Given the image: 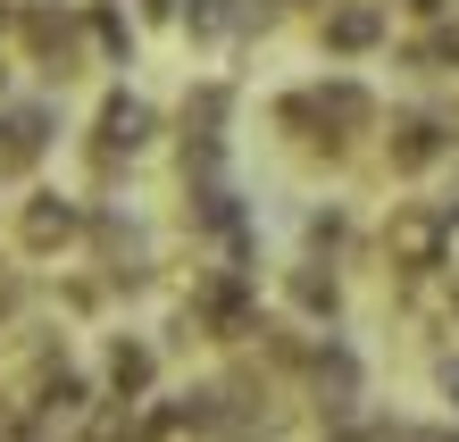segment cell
Instances as JSON below:
<instances>
[{
    "instance_id": "cell-20",
    "label": "cell",
    "mask_w": 459,
    "mask_h": 442,
    "mask_svg": "<svg viewBox=\"0 0 459 442\" xmlns=\"http://www.w3.org/2000/svg\"><path fill=\"white\" fill-rule=\"evenodd\" d=\"M451 325H459V284H451Z\"/></svg>"
},
{
    "instance_id": "cell-12",
    "label": "cell",
    "mask_w": 459,
    "mask_h": 442,
    "mask_svg": "<svg viewBox=\"0 0 459 442\" xmlns=\"http://www.w3.org/2000/svg\"><path fill=\"white\" fill-rule=\"evenodd\" d=\"M284 300H292L309 325H334V317H342V275H334L326 259H301V267H284Z\"/></svg>"
},
{
    "instance_id": "cell-4",
    "label": "cell",
    "mask_w": 459,
    "mask_h": 442,
    "mask_svg": "<svg viewBox=\"0 0 459 442\" xmlns=\"http://www.w3.org/2000/svg\"><path fill=\"white\" fill-rule=\"evenodd\" d=\"M385 259H393L401 284H410V275H435L443 267V209L435 201H401L385 217Z\"/></svg>"
},
{
    "instance_id": "cell-10",
    "label": "cell",
    "mask_w": 459,
    "mask_h": 442,
    "mask_svg": "<svg viewBox=\"0 0 459 442\" xmlns=\"http://www.w3.org/2000/svg\"><path fill=\"white\" fill-rule=\"evenodd\" d=\"M309 117L326 126L334 143H359V134L376 126V92L351 84V75H317V84H309Z\"/></svg>"
},
{
    "instance_id": "cell-17",
    "label": "cell",
    "mask_w": 459,
    "mask_h": 442,
    "mask_svg": "<svg viewBox=\"0 0 459 442\" xmlns=\"http://www.w3.org/2000/svg\"><path fill=\"white\" fill-rule=\"evenodd\" d=\"M17 309H25V284H17L9 267H0V325H17Z\"/></svg>"
},
{
    "instance_id": "cell-21",
    "label": "cell",
    "mask_w": 459,
    "mask_h": 442,
    "mask_svg": "<svg viewBox=\"0 0 459 442\" xmlns=\"http://www.w3.org/2000/svg\"><path fill=\"white\" fill-rule=\"evenodd\" d=\"M0 9H34V0H0Z\"/></svg>"
},
{
    "instance_id": "cell-3",
    "label": "cell",
    "mask_w": 459,
    "mask_h": 442,
    "mask_svg": "<svg viewBox=\"0 0 459 442\" xmlns=\"http://www.w3.org/2000/svg\"><path fill=\"white\" fill-rule=\"evenodd\" d=\"M84 234H92V209L75 201V192H25V201H17V251L59 259V251H75Z\"/></svg>"
},
{
    "instance_id": "cell-1",
    "label": "cell",
    "mask_w": 459,
    "mask_h": 442,
    "mask_svg": "<svg viewBox=\"0 0 459 442\" xmlns=\"http://www.w3.org/2000/svg\"><path fill=\"white\" fill-rule=\"evenodd\" d=\"M9 25H17L25 59H34V67L50 75V84H67V75H84V34H92V25L75 17V9H59V0H34V9H17Z\"/></svg>"
},
{
    "instance_id": "cell-6",
    "label": "cell",
    "mask_w": 459,
    "mask_h": 442,
    "mask_svg": "<svg viewBox=\"0 0 459 442\" xmlns=\"http://www.w3.org/2000/svg\"><path fill=\"white\" fill-rule=\"evenodd\" d=\"M151 143H159V108H151L143 92H109V100H100V117H92V151H109V159H126V168H134Z\"/></svg>"
},
{
    "instance_id": "cell-14",
    "label": "cell",
    "mask_w": 459,
    "mask_h": 442,
    "mask_svg": "<svg viewBox=\"0 0 459 442\" xmlns=\"http://www.w3.org/2000/svg\"><path fill=\"white\" fill-rule=\"evenodd\" d=\"M301 242H309V259H326V267H334V251H351V217H342L334 201H326V209H309V217H301Z\"/></svg>"
},
{
    "instance_id": "cell-8",
    "label": "cell",
    "mask_w": 459,
    "mask_h": 442,
    "mask_svg": "<svg viewBox=\"0 0 459 442\" xmlns=\"http://www.w3.org/2000/svg\"><path fill=\"white\" fill-rule=\"evenodd\" d=\"M317 42H326L334 59H368V50L393 42V9L385 0H334V9L317 17Z\"/></svg>"
},
{
    "instance_id": "cell-15",
    "label": "cell",
    "mask_w": 459,
    "mask_h": 442,
    "mask_svg": "<svg viewBox=\"0 0 459 442\" xmlns=\"http://www.w3.org/2000/svg\"><path fill=\"white\" fill-rule=\"evenodd\" d=\"M84 25H92V42H100V59H109V67H134V25L117 9H84Z\"/></svg>"
},
{
    "instance_id": "cell-7",
    "label": "cell",
    "mask_w": 459,
    "mask_h": 442,
    "mask_svg": "<svg viewBox=\"0 0 459 442\" xmlns=\"http://www.w3.org/2000/svg\"><path fill=\"white\" fill-rule=\"evenodd\" d=\"M50 134H59V108L50 100H9L0 108V176H34Z\"/></svg>"
},
{
    "instance_id": "cell-16",
    "label": "cell",
    "mask_w": 459,
    "mask_h": 442,
    "mask_svg": "<svg viewBox=\"0 0 459 442\" xmlns=\"http://www.w3.org/2000/svg\"><path fill=\"white\" fill-rule=\"evenodd\" d=\"M435 393L459 409V342H443V351H435Z\"/></svg>"
},
{
    "instance_id": "cell-5",
    "label": "cell",
    "mask_w": 459,
    "mask_h": 442,
    "mask_svg": "<svg viewBox=\"0 0 459 442\" xmlns=\"http://www.w3.org/2000/svg\"><path fill=\"white\" fill-rule=\"evenodd\" d=\"M451 159V126L435 117V108H401L393 134H385V168L393 176H435Z\"/></svg>"
},
{
    "instance_id": "cell-18",
    "label": "cell",
    "mask_w": 459,
    "mask_h": 442,
    "mask_svg": "<svg viewBox=\"0 0 459 442\" xmlns=\"http://www.w3.org/2000/svg\"><path fill=\"white\" fill-rule=\"evenodd\" d=\"M443 275L459 284V217H443Z\"/></svg>"
},
{
    "instance_id": "cell-2",
    "label": "cell",
    "mask_w": 459,
    "mask_h": 442,
    "mask_svg": "<svg viewBox=\"0 0 459 442\" xmlns=\"http://www.w3.org/2000/svg\"><path fill=\"white\" fill-rule=\"evenodd\" d=\"M301 384H309V401H317V418L326 426H359V401H368V368H359V351L351 342H317L309 351V368H301Z\"/></svg>"
},
{
    "instance_id": "cell-11",
    "label": "cell",
    "mask_w": 459,
    "mask_h": 442,
    "mask_svg": "<svg viewBox=\"0 0 459 442\" xmlns=\"http://www.w3.org/2000/svg\"><path fill=\"white\" fill-rule=\"evenodd\" d=\"M92 251H100V275H109V284H143V275H151L143 226L117 217V209H92Z\"/></svg>"
},
{
    "instance_id": "cell-19",
    "label": "cell",
    "mask_w": 459,
    "mask_h": 442,
    "mask_svg": "<svg viewBox=\"0 0 459 442\" xmlns=\"http://www.w3.org/2000/svg\"><path fill=\"white\" fill-rule=\"evenodd\" d=\"M143 17H193V0H143Z\"/></svg>"
},
{
    "instance_id": "cell-13",
    "label": "cell",
    "mask_w": 459,
    "mask_h": 442,
    "mask_svg": "<svg viewBox=\"0 0 459 442\" xmlns=\"http://www.w3.org/2000/svg\"><path fill=\"white\" fill-rule=\"evenodd\" d=\"M234 117V84H193L184 92V143H226Z\"/></svg>"
},
{
    "instance_id": "cell-9",
    "label": "cell",
    "mask_w": 459,
    "mask_h": 442,
    "mask_svg": "<svg viewBox=\"0 0 459 442\" xmlns=\"http://www.w3.org/2000/svg\"><path fill=\"white\" fill-rule=\"evenodd\" d=\"M100 393H109V401H126V409H143V401L159 393V342L117 334L109 351H100Z\"/></svg>"
}]
</instances>
